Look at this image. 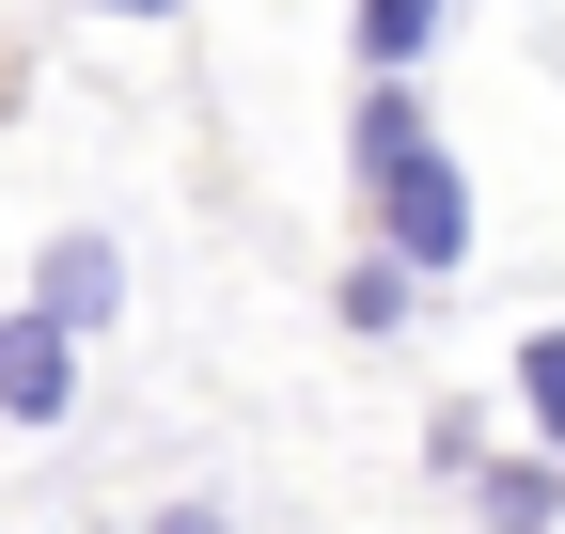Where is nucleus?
<instances>
[{"label": "nucleus", "instance_id": "obj_1", "mask_svg": "<svg viewBox=\"0 0 565 534\" xmlns=\"http://www.w3.org/2000/svg\"><path fill=\"white\" fill-rule=\"evenodd\" d=\"M362 221H377V252L408 267V284L471 267V173H456V142H440V126H424L408 158H377V173H362Z\"/></svg>", "mask_w": 565, "mask_h": 534}, {"label": "nucleus", "instance_id": "obj_4", "mask_svg": "<svg viewBox=\"0 0 565 534\" xmlns=\"http://www.w3.org/2000/svg\"><path fill=\"white\" fill-rule=\"evenodd\" d=\"M471 519L487 534H565V456H534V440L487 456V472H471Z\"/></svg>", "mask_w": 565, "mask_h": 534}, {"label": "nucleus", "instance_id": "obj_6", "mask_svg": "<svg viewBox=\"0 0 565 534\" xmlns=\"http://www.w3.org/2000/svg\"><path fill=\"white\" fill-rule=\"evenodd\" d=\"M408 299H424V284H408L393 252H362V267H345V284H330V314L362 330V346H393V330H408Z\"/></svg>", "mask_w": 565, "mask_h": 534}, {"label": "nucleus", "instance_id": "obj_8", "mask_svg": "<svg viewBox=\"0 0 565 534\" xmlns=\"http://www.w3.org/2000/svg\"><path fill=\"white\" fill-rule=\"evenodd\" d=\"M141 534H236V503H158Z\"/></svg>", "mask_w": 565, "mask_h": 534}, {"label": "nucleus", "instance_id": "obj_2", "mask_svg": "<svg viewBox=\"0 0 565 534\" xmlns=\"http://www.w3.org/2000/svg\"><path fill=\"white\" fill-rule=\"evenodd\" d=\"M32 314L63 330V346H110V330H126V252L79 221V236H47L32 252Z\"/></svg>", "mask_w": 565, "mask_h": 534}, {"label": "nucleus", "instance_id": "obj_5", "mask_svg": "<svg viewBox=\"0 0 565 534\" xmlns=\"http://www.w3.org/2000/svg\"><path fill=\"white\" fill-rule=\"evenodd\" d=\"M345 32H362V79H408V63H424V47L456 32V0H362Z\"/></svg>", "mask_w": 565, "mask_h": 534}, {"label": "nucleus", "instance_id": "obj_3", "mask_svg": "<svg viewBox=\"0 0 565 534\" xmlns=\"http://www.w3.org/2000/svg\"><path fill=\"white\" fill-rule=\"evenodd\" d=\"M63 409H79V346H63V330L47 314H0V425H63Z\"/></svg>", "mask_w": 565, "mask_h": 534}, {"label": "nucleus", "instance_id": "obj_7", "mask_svg": "<svg viewBox=\"0 0 565 534\" xmlns=\"http://www.w3.org/2000/svg\"><path fill=\"white\" fill-rule=\"evenodd\" d=\"M519 425H534V456H565V314L519 330Z\"/></svg>", "mask_w": 565, "mask_h": 534}, {"label": "nucleus", "instance_id": "obj_9", "mask_svg": "<svg viewBox=\"0 0 565 534\" xmlns=\"http://www.w3.org/2000/svg\"><path fill=\"white\" fill-rule=\"evenodd\" d=\"M95 17H173V0H95Z\"/></svg>", "mask_w": 565, "mask_h": 534}]
</instances>
